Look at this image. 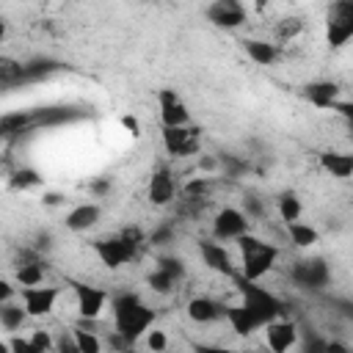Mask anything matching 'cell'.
Segmentation results:
<instances>
[{"label": "cell", "mask_w": 353, "mask_h": 353, "mask_svg": "<svg viewBox=\"0 0 353 353\" xmlns=\"http://www.w3.org/2000/svg\"><path fill=\"white\" fill-rule=\"evenodd\" d=\"M110 309H113V325L116 334L124 342H135L138 336H143L152 323H154V309H149L138 295L132 292H119L110 298Z\"/></svg>", "instance_id": "cell-1"}, {"label": "cell", "mask_w": 353, "mask_h": 353, "mask_svg": "<svg viewBox=\"0 0 353 353\" xmlns=\"http://www.w3.org/2000/svg\"><path fill=\"white\" fill-rule=\"evenodd\" d=\"M237 248H240V259H243V265H240L243 273L240 276H245L251 281H259L265 273H270L276 259H279V248L273 243H265V240L254 237L251 232L237 237Z\"/></svg>", "instance_id": "cell-2"}, {"label": "cell", "mask_w": 353, "mask_h": 353, "mask_svg": "<svg viewBox=\"0 0 353 353\" xmlns=\"http://www.w3.org/2000/svg\"><path fill=\"white\" fill-rule=\"evenodd\" d=\"M234 281H237V292H240V303L262 323V328H265V323H270V320H276L279 314H281V301L273 295V292H268L265 287H259L256 281H251V279H245V276H234Z\"/></svg>", "instance_id": "cell-3"}, {"label": "cell", "mask_w": 353, "mask_h": 353, "mask_svg": "<svg viewBox=\"0 0 353 353\" xmlns=\"http://www.w3.org/2000/svg\"><path fill=\"white\" fill-rule=\"evenodd\" d=\"M353 39V0H334L325 11V41L331 50H342Z\"/></svg>", "instance_id": "cell-4"}, {"label": "cell", "mask_w": 353, "mask_h": 353, "mask_svg": "<svg viewBox=\"0 0 353 353\" xmlns=\"http://www.w3.org/2000/svg\"><path fill=\"white\" fill-rule=\"evenodd\" d=\"M135 251H138V232H127L121 237H108V240H97L94 243V254L110 270L132 262Z\"/></svg>", "instance_id": "cell-5"}, {"label": "cell", "mask_w": 353, "mask_h": 353, "mask_svg": "<svg viewBox=\"0 0 353 353\" xmlns=\"http://www.w3.org/2000/svg\"><path fill=\"white\" fill-rule=\"evenodd\" d=\"M19 301L25 306V312L30 317H44L52 312L55 301H58V290L55 287H47L44 281L41 284H33V287H22L19 290Z\"/></svg>", "instance_id": "cell-6"}, {"label": "cell", "mask_w": 353, "mask_h": 353, "mask_svg": "<svg viewBox=\"0 0 353 353\" xmlns=\"http://www.w3.org/2000/svg\"><path fill=\"white\" fill-rule=\"evenodd\" d=\"M157 105H160L163 127H185V124H190V110L185 108V102L176 97L174 88H160L157 91Z\"/></svg>", "instance_id": "cell-7"}, {"label": "cell", "mask_w": 353, "mask_h": 353, "mask_svg": "<svg viewBox=\"0 0 353 353\" xmlns=\"http://www.w3.org/2000/svg\"><path fill=\"white\" fill-rule=\"evenodd\" d=\"M245 232H248V218H245V212H240L234 207H223L212 221V237L221 240V243L223 240H237Z\"/></svg>", "instance_id": "cell-8"}, {"label": "cell", "mask_w": 353, "mask_h": 353, "mask_svg": "<svg viewBox=\"0 0 353 353\" xmlns=\"http://www.w3.org/2000/svg\"><path fill=\"white\" fill-rule=\"evenodd\" d=\"M199 251H201V259H204V265L210 270H215L221 276H229V279L237 276V268H234V262H232V256H229V251L223 248L221 240H215V237L212 240H201Z\"/></svg>", "instance_id": "cell-9"}, {"label": "cell", "mask_w": 353, "mask_h": 353, "mask_svg": "<svg viewBox=\"0 0 353 353\" xmlns=\"http://www.w3.org/2000/svg\"><path fill=\"white\" fill-rule=\"evenodd\" d=\"M74 295H77V314L83 320H97L108 303V292H102L99 287H91V284H80L74 281Z\"/></svg>", "instance_id": "cell-10"}, {"label": "cell", "mask_w": 353, "mask_h": 353, "mask_svg": "<svg viewBox=\"0 0 353 353\" xmlns=\"http://www.w3.org/2000/svg\"><path fill=\"white\" fill-rule=\"evenodd\" d=\"M163 146L174 157L193 154L199 149V135L185 124V127H163Z\"/></svg>", "instance_id": "cell-11"}, {"label": "cell", "mask_w": 353, "mask_h": 353, "mask_svg": "<svg viewBox=\"0 0 353 353\" xmlns=\"http://www.w3.org/2000/svg\"><path fill=\"white\" fill-rule=\"evenodd\" d=\"M207 19L215 28H240L245 22V8L240 0H215L207 8Z\"/></svg>", "instance_id": "cell-12"}, {"label": "cell", "mask_w": 353, "mask_h": 353, "mask_svg": "<svg viewBox=\"0 0 353 353\" xmlns=\"http://www.w3.org/2000/svg\"><path fill=\"white\" fill-rule=\"evenodd\" d=\"M295 339H298V328H295V323H290V320H270V323H265V345L270 347V350H276V353H284V350H290L292 345H295Z\"/></svg>", "instance_id": "cell-13"}, {"label": "cell", "mask_w": 353, "mask_h": 353, "mask_svg": "<svg viewBox=\"0 0 353 353\" xmlns=\"http://www.w3.org/2000/svg\"><path fill=\"white\" fill-rule=\"evenodd\" d=\"M174 193H176V185H174L171 171L168 168H154L152 176H149V190H146L149 201L154 207H165V204L174 201Z\"/></svg>", "instance_id": "cell-14"}, {"label": "cell", "mask_w": 353, "mask_h": 353, "mask_svg": "<svg viewBox=\"0 0 353 353\" xmlns=\"http://www.w3.org/2000/svg\"><path fill=\"white\" fill-rule=\"evenodd\" d=\"M292 276H295V281H301L303 287L320 290V287L328 284V276H331V273H328V265H325L323 259H303V262L295 265Z\"/></svg>", "instance_id": "cell-15"}, {"label": "cell", "mask_w": 353, "mask_h": 353, "mask_svg": "<svg viewBox=\"0 0 353 353\" xmlns=\"http://www.w3.org/2000/svg\"><path fill=\"white\" fill-rule=\"evenodd\" d=\"M99 215H102L99 204L83 201V204H77V207H72V210L66 212V229H72V232H85V229H91V226L99 221Z\"/></svg>", "instance_id": "cell-16"}, {"label": "cell", "mask_w": 353, "mask_h": 353, "mask_svg": "<svg viewBox=\"0 0 353 353\" xmlns=\"http://www.w3.org/2000/svg\"><path fill=\"white\" fill-rule=\"evenodd\" d=\"M306 99L314 105V108H336L339 102V85L331 83V80H320V83H309L306 85Z\"/></svg>", "instance_id": "cell-17"}, {"label": "cell", "mask_w": 353, "mask_h": 353, "mask_svg": "<svg viewBox=\"0 0 353 353\" xmlns=\"http://www.w3.org/2000/svg\"><path fill=\"white\" fill-rule=\"evenodd\" d=\"M320 165L331 176L347 179V176H353V152H323L320 154Z\"/></svg>", "instance_id": "cell-18"}, {"label": "cell", "mask_w": 353, "mask_h": 353, "mask_svg": "<svg viewBox=\"0 0 353 353\" xmlns=\"http://www.w3.org/2000/svg\"><path fill=\"white\" fill-rule=\"evenodd\" d=\"M223 312H226L223 306H218L212 298H204V295L188 301V317H190L193 323H215Z\"/></svg>", "instance_id": "cell-19"}, {"label": "cell", "mask_w": 353, "mask_h": 353, "mask_svg": "<svg viewBox=\"0 0 353 353\" xmlns=\"http://www.w3.org/2000/svg\"><path fill=\"white\" fill-rule=\"evenodd\" d=\"M223 314H226L232 331H237V334H243V336H248V334H254L256 328H262V323H259L243 303H240V306H229Z\"/></svg>", "instance_id": "cell-20"}, {"label": "cell", "mask_w": 353, "mask_h": 353, "mask_svg": "<svg viewBox=\"0 0 353 353\" xmlns=\"http://www.w3.org/2000/svg\"><path fill=\"white\" fill-rule=\"evenodd\" d=\"M243 44V50H245V55L254 61V63H259V66H270L273 61H276V44H270V41H262V39H243L240 41Z\"/></svg>", "instance_id": "cell-21"}, {"label": "cell", "mask_w": 353, "mask_h": 353, "mask_svg": "<svg viewBox=\"0 0 353 353\" xmlns=\"http://www.w3.org/2000/svg\"><path fill=\"white\" fill-rule=\"evenodd\" d=\"M287 234H290V240H292L298 248H312V245L320 240L317 229L309 226V223H303V221H290V223H287Z\"/></svg>", "instance_id": "cell-22"}, {"label": "cell", "mask_w": 353, "mask_h": 353, "mask_svg": "<svg viewBox=\"0 0 353 353\" xmlns=\"http://www.w3.org/2000/svg\"><path fill=\"white\" fill-rule=\"evenodd\" d=\"M28 317H30V314L25 312L22 303L17 306V303H11V301H3V306H0V325H3L6 331H19Z\"/></svg>", "instance_id": "cell-23"}, {"label": "cell", "mask_w": 353, "mask_h": 353, "mask_svg": "<svg viewBox=\"0 0 353 353\" xmlns=\"http://www.w3.org/2000/svg\"><path fill=\"white\" fill-rule=\"evenodd\" d=\"M17 281H19V287L41 284V281H44V268H41V262H22L19 270H17Z\"/></svg>", "instance_id": "cell-24"}, {"label": "cell", "mask_w": 353, "mask_h": 353, "mask_svg": "<svg viewBox=\"0 0 353 353\" xmlns=\"http://www.w3.org/2000/svg\"><path fill=\"white\" fill-rule=\"evenodd\" d=\"M301 199L295 196V193H281L279 196V215H281V221L284 223H290V221H298L301 218Z\"/></svg>", "instance_id": "cell-25"}, {"label": "cell", "mask_w": 353, "mask_h": 353, "mask_svg": "<svg viewBox=\"0 0 353 353\" xmlns=\"http://www.w3.org/2000/svg\"><path fill=\"white\" fill-rule=\"evenodd\" d=\"M176 279H179V276H174L171 270H165V268H160V265H157V268H154V273L149 276V287H152L154 292H160V295H163V292H171V290H174Z\"/></svg>", "instance_id": "cell-26"}, {"label": "cell", "mask_w": 353, "mask_h": 353, "mask_svg": "<svg viewBox=\"0 0 353 353\" xmlns=\"http://www.w3.org/2000/svg\"><path fill=\"white\" fill-rule=\"evenodd\" d=\"M74 342H77V353H99L102 350V342L97 339L94 331H83V328H74L72 331Z\"/></svg>", "instance_id": "cell-27"}, {"label": "cell", "mask_w": 353, "mask_h": 353, "mask_svg": "<svg viewBox=\"0 0 353 353\" xmlns=\"http://www.w3.org/2000/svg\"><path fill=\"white\" fill-rule=\"evenodd\" d=\"M303 30V22L298 19V17H290V19H281V25L276 28V36L279 39H292L295 33H301Z\"/></svg>", "instance_id": "cell-28"}, {"label": "cell", "mask_w": 353, "mask_h": 353, "mask_svg": "<svg viewBox=\"0 0 353 353\" xmlns=\"http://www.w3.org/2000/svg\"><path fill=\"white\" fill-rule=\"evenodd\" d=\"M30 345H33V350H41V353L55 347V342H52V336L47 331H33L30 334Z\"/></svg>", "instance_id": "cell-29"}, {"label": "cell", "mask_w": 353, "mask_h": 353, "mask_svg": "<svg viewBox=\"0 0 353 353\" xmlns=\"http://www.w3.org/2000/svg\"><path fill=\"white\" fill-rule=\"evenodd\" d=\"M146 347L149 350H165L168 347L165 331H146Z\"/></svg>", "instance_id": "cell-30"}, {"label": "cell", "mask_w": 353, "mask_h": 353, "mask_svg": "<svg viewBox=\"0 0 353 353\" xmlns=\"http://www.w3.org/2000/svg\"><path fill=\"white\" fill-rule=\"evenodd\" d=\"M160 268L171 270V273H174V276H179V279H182V273H185V268H182V262H179V259H160Z\"/></svg>", "instance_id": "cell-31"}, {"label": "cell", "mask_w": 353, "mask_h": 353, "mask_svg": "<svg viewBox=\"0 0 353 353\" xmlns=\"http://www.w3.org/2000/svg\"><path fill=\"white\" fill-rule=\"evenodd\" d=\"M336 113H342L347 121H350V127H353V102H336V108H334Z\"/></svg>", "instance_id": "cell-32"}, {"label": "cell", "mask_w": 353, "mask_h": 353, "mask_svg": "<svg viewBox=\"0 0 353 353\" xmlns=\"http://www.w3.org/2000/svg\"><path fill=\"white\" fill-rule=\"evenodd\" d=\"M121 124H124L132 135H141V124H138V119H135V116H121Z\"/></svg>", "instance_id": "cell-33"}, {"label": "cell", "mask_w": 353, "mask_h": 353, "mask_svg": "<svg viewBox=\"0 0 353 353\" xmlns=\"http://www.w3.org/2000/svg\"><path fill=\"white\" fill-rule=\"evenodd\" d=\"M8 295H11V290H8V284L3 281V284H0V298H3V301H8Z\"/></svg>", "instance_id": "cell-34"}, {"label": "cell", "mask_w": 353, "mask_h": 353, "mask_svg": "<svg viewBox=\"0 0 353 353\" xmlns=\"http://www.w3.org/2000/svg\"><path fill=\"white\" fill-rule=\"evenodd\" d=\"M262 6H268V0H256V8H262Z\"/></svg>", "instance_id": "cell-35"}]
</instances>
